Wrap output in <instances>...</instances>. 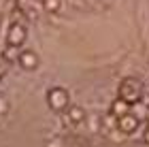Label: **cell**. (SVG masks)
Here are the masks:
<instances>
[{"label":"cell","instance_id":"cell-1","mask_svg":"<svg viewBox=\"0 0 149 147\" xmlns=\"http://www.w3.org/2000/svg\"><path fill=\"white\" fill-rule=\"evenodd\" d=\"M119 98L126 100L128 105H130V102H136V100L141 98V83L136 81V79H132V77L124 79L121 85H119Z\"/></svg>","mask_w":149,"mask_h":147},{"label":"cell","instance_id":"cell-2","mask_svg":"<svg viewBox=\"0 0 149 147\" xmlns=\"http://www.w3.org/2000/svg\"><path fill=\"white\" fill-rule=\"evenodd\" d=\"M47 102L53 111H64L66 107H68V94H66V90L62 88H53L49 90V94H47Z\"/></svg>","mask_w":149,"mask_h":147},{"label":"cell","instance_id":"cell-3","mask_svg":"<svg viewBox=\"0 0 149 147\" xmlns=\"http://www.w3.org/2000/svg\"><path fill=\"white\" fill-rule=\"evenodd\" d=\"M117 128L124 132V134H132V132L139 128V117L132 115V113H128V115L117 119Z\"/></svg>","mask_w":149,"mask_h":147},{"label":"cell","instance_id":"cell-4","mask_svg":"<svg viewBox=\"0 0 149 147\" xmlns=\"http://www.w3.org/2000/svg\"><path fill=\"white\" fill-rule=\"evenodd\" d=\"M17 62L22 64V68H26V70H34L38 66V56L34 51H22L19 58H17Z\"/></svg>","mask_w":149,"mask_h":147},{"label":"cell","instance_id":"cell-5","mask_svg":"<svg viewBox=\"0 0 149 147\" xmlns=\"http://www.w3.org/2000/svg\"><path fill=\"white\" fill-rule=\"evenodd\" d=\"M26 41V28L22 24H13L11 26V32H9V45H15V47H19Z\"/></svg>","mask_w":149,"mask_h":147},{"label":"cell","instance_id":"cell-6","mask_svg":"<svg viewBox=\"0 0 149 147\" xmlns=\"http://www.w3.org/2000/svg\"><path fill=\"white\" fill-rule=\"evenodd\" d=\"M128 109H130V105H128L126 100H121V98H117V100H115V102L111 105V113H113V115L117 117V119H119V117H124V115H128V113H130Z\"/></svg>","mask_w":149,"mask_h":147},{"label":"cell","instance_id":"cell-7","mask_svg":"<svg viewBox=\"0 0 149 147\" xmlns=\"http://www.w3.org/2000/svg\"><path fill=\"white\" fill-rule=\"evenodd\" d=\"M68 117H70V122L79 124V122L85 119V111L81 109V107H70V109H68Z\"/></svg>","mask_w":149,"mask_h":147},{"label":"cell","instance_id":"cell-8","mask_svg":"<svg viewBox=\"0 0 149 147\" xmlns=\"http://www.w3.org/2000/svg\"><path fill=\"white\" fill-rule=\"evenodd\" d=\"M43 6H45V11L56 13L60 9V0H43Z\"/></svg>","mask_w":149,"mask_h":147},{"label":"cell","instance_id":"cell-9","mask_svg":"<svg viewBox=\"0 0 149 147\" xmlns=\"http://www.w3.org/2000/svg\"><path fill=\"white\" fill-rule=\"evenodd\" d=\"M4 58H6V60H17V58H19V51H17L15 45H9V47L4 49Z\"/></svg>","mask_w":149,"mask_h":147},{"label":"cell","instance_id":"cell-10","mask_svg":"<svg viewBox=\"0 0 149 147\" xmlns=\"http://www.w3.org/2000/svg\"><path fill=\"white\" fill-rule=\"evenodd\" d=\"M104 124H107V128H117V117H115L113 113H109V115L104 117Z\"/></svg>","mask_w":149,"mask_h":147},{"label":"cell","instance_id":"cell-11","mask_svg":"<svg viewBox=\"0 0 149 147\" xmlns=\"http://www.w3.org/2000/svg\"><path fill=\"white\" fill-rule=\"evenodd\" d=\"M145 141H147V143H149V128H147V130H145Z\"/></svg>","mask_w":149,"mask_h":147},{"label":"cell","instance_id":"cell-12","mask_svg":"<svg viewBox=\"0 0 149 147\" xmlns=\"http://www.w3.org/2000/svg\"><path fill=\"white\" fill-rule=\"evenodd\" d=\"M102 2H104V4H109V2H111V0H102Z\"/></svg>","mask_w":149,"mask_h":147},{"label":"cell","instance_id":"cell-13","mask_svg":"<svg viewBox=\"0 0 149 147\" xmlns=\"http://www.w3.org/2000/svg\"><path fill=\"white\" fill-rule=\"evenodd\" d=\"M147 119H149V109H147Z\"/></svg>","mask_w":149,"mask_h":147}]
</instances>
